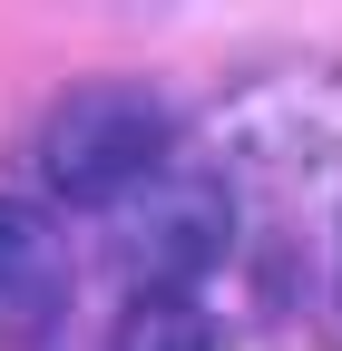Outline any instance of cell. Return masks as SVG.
Segmentation results:
<instances>
[{
  "label": "cell",
  "instance_id": "1",
  "mask_svg": "<svg viewBox=\"0 0 342 351\" xmlns=\"http://www.w3.org/2000/svg\"><path fill=\"white\" fill-rule=\"evenodd\" d=\"M166 147H176L166 108L147 88H127V78H89V88H69V98L39 117V176H49V195H69V205L147 195L166 176Z\"/></svg>",
  "mask_w": 342,
  "mask_h": 351
},
{
  "label": "cell",
  "instance_id": "2",
  "mask_svg": "<svg viewBox=\"0 0 342 351\" xmlns=\"http://www.w3.org/2000/svg\"><path fill=\"white\" fill-rule=\"evenodd\" d=\"M69 283H78V254L59 215L30 195H0V332H49L69 313Z\"/></svg>",
  "mask_w": 342,
  "mask_h": 351
},
{
  "label": "cell",
  "instance_id": "3",
  "mask_svg": "<svg viewBox=\"0 0 342 351\" xmlns=\"http://www.w3.org/2000/svg\"><path fill=\"white\" fill-rule=\"evenodd\" d=\"M127 263L147 274V293H186L196 263H216V234H225V205L205 195V186H176V176H157L147 205L127 195Z\"/></svg>",
  "mask_w": 342,
  "mask_h": 351
},
{
  "label": "cell",
  "instance_id": "4",
  "mask_svg": "<svg viewBox=\"0 0 342 351\" xmlns=\"http://www.w3.org/2000/svg\"><path fill=\"white\" fill-rule=\"evenodd\" d=\"M108 351H216V322H205L196 293H137L117 313V341Z\"/></svg>",
  "mask_w": 342,
  "mask_h": 351
}]
</instances>
